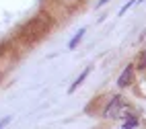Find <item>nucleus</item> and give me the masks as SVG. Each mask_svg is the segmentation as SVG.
<instances>
[{
  "mask_svg": "<svg viewBox=\"0 0 146 129\" xmlns=\"http://www.w3.org/2000/svg\"><path fill=\"white\" fill-rule=\"evenodd\" d=\"M52 18H50V14H45V13H41V14H37L33 21H29L27 25H25V29L21 31V35H23V39L27 43H33V41H37L39 37H43L45 33H47V29L52 27Z\"/></svg>",
  "mask_w": 146,
  "mask_h": 129,
  "instance_id": "nucleus-1",
  "label": "nucleus"
},
{
  "mask_svg": "<svg viewBox=\"0 0 146 129\" xmlns=\"http://www.w3.org/2000/svg\"><path fill=\"white\" fill-rule=\"evenodd\" d=\"M121 111H123V98H121L119 94H115V96H111V101L107 103L103 115H105L107 119H117V117L121 115Z\"/></svg>",
  "mask_w": 146,
  "mask_h": 129,
  "instance_id": "nucleus-2",
  "label": "nucleus"
},
{
  "mask_svg": "<svg viewBox=\"0 0 146 129\" xmlns=\"http://www.w3.org/2000/svg\"><path fill=\"white\" fill-rule=\"evenodd\" d=\"M132 72H134V66H125V70L121 72V76L117 78V86L119 88H125L132 84Z\"/></svg>",
  "mask_w": 146,
  "mask_h": 129,
  "instance_id": "nucleus-3",
  "label": "nucleus"
},
{
  "mask_svg": "<svg viewBox=\"0 0 146 129\" xmlns=\"http://www.w3.org/2000/svg\"><path fill=\"white\" fill-rule=\"evenodd\" d=\"M89 74H91V70H89V68H86V70H84V72H82V74L78 76V80H76V82H74L72 86H70V90H68V92H74V90H76V88H78V86H80V84L84 82V78H86V76H89Z\"/></svg>",
  "mask_w": 146,
  "mask_h": 129,
  "instance_id": "nucleus-4",
  "label": "nucleus"
},
{
  "mask_svg": "<svg viewBox=\"0 0 146 129\" xmlns=\"http://www.w3.org/2000/svg\"><path fill=\"white\" fill-rule=\"evenodd\" d=\"M138 125H140V121H138V117H134V115H130V117L123 121V127H125V129H132V127H138Z\"/></svg>",
  "mask_w": 146,
  "mask_h": 129,
  "instance_id": "nucleus-5",
  "label": "nucleus"
},
{
  "mask_svg": "<svg viewBox=\"0 0 146 129\" xmlns=\"http://www.w3.org/2000/svg\"><path fill=\"white\" fill-rule=\"evenodd\" d=\"M82 37H84V29H80V31H78V33H76V35L72 37V41H70V43H68V47H70V49H74L76 45H78V41H80V39H82Z\"/></svg>",
  "mask_w": 146,
  "mask_h": 129,
  "instance_id": "nucleus-6",
  "label": "nucleus"
},
{
  "mask_svg": "<svg viewBox=\"0 0 146 129\" xmlns=\"http://www.w3.org/2000/svg\"><path fill=\"white\" fill-rule=\"evenodd\" d=\"M138 70H140V72L146 70V51H142V53L138 55Z\"/></svg>",
  "mask_w": 146,
  "mask_h": 129,
  "instance_id": "nucleus-7",
  "label": "nucleus"
},
{
  "mask_svg": "<svg viewBox=\"0 0 146 129\" xmlns=\"http://www.w3.org/2000/svg\"><path fill=\"white\" fill-rule=\"evenodd\" d=\"M4 125H8V119H2V121H0V127H4Z\"/></svg>",
  "mask_w": 146,
  "mask_h": 129,
  "instance_id": "nucleus-8",
  "label": "nucleus"
},
{
  "mask_svg": "<svg viewBox=\"0 0 146 129\" xmlns=\"http://www.w3.org/2000/svg\"><path fill=\"white\" fill-rule=\"evenodd\" d=\"M109 0H99V6H103V4H107Z\"/></svg>",
  "mask_w": 146,
  "mask_h": 129,
  "instance_id": "nucleus-9",
  "label": "nucleus"
}]
</instances>
